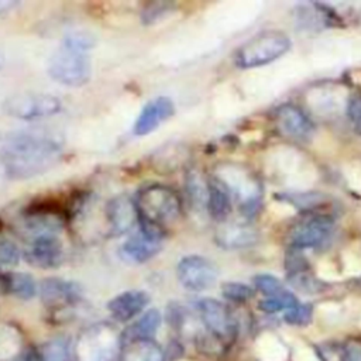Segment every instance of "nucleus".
I'll list each match as a JSON object with an SVG mask.
<instances>
[{"instance_id":"aec40b11","label":"nucleus","mask_w":361,"mask_h":361,"mask_svg":"<svg viewBox=\"0 0 361 361\" xmlns=\"http://www.w3.org/2000/svg\"><path fill=\"white\" fill-rule=\"evenodd\" d=\"M231 212V193L216 176L209 180L207 213L216 221H226Z\"/></svg>"},{"instance_id":"c9c22d12","label":"nucleus","mask_w":361,"mask_h":361,"mask_svg":"<svg viewBox=\"0 0 361 361\" xmlns=\"http://www.w3.org/2000/svg\"><path fill=\"white\" fill-rule=\"evenodd\" d=\"M293 361H323L322 354L316 351L313 347L306 344H299L292 351Z\"/></svg>"},{"instance_id":"72a5a7b5","label":"nucleus","mask_w":361,"mask_h":361,"mask_svg":"<svg viewBox=\"0 0 361 361\" xmlns=\"http://www.w3.org/2000/svg\"><path fill=\"white\" fill-rule=\"evenodd\" d=\"M347 116L353 128L361 135V96H353L348 100Z\"/></svg>"},{"instance_id":"5701e85b","label":"nucleus","mask_w":361,"mask_h":361,"mask_svg":"<svg viewBox=\"0 0 361 361\" xmlns=\"http://www.w3.org/2000/svg\"><path fill=\"white\" fill-rule=\"evenodd\" d=\"M186 195L189 204L196 210H207V197H209V180H206L200 172L190 171L186 175L185 183Z\"/></svg>"},{"instance_id":"a211bd4d","label":"nucleus","mask_w":361,"mask_h":361,"mask_svg":"<svg viewBox=\"0 0 361 361\" xmlns=\"http://www.w3.org/2000/svg\"><path fill=\"white\" fill-rule=\"evenodd\" d=\"M214 238L220 247L235 250L252 245L258 240V234L248 224L227 223L217 228Z\"/></svg>"},{"instance_id":"2f4dec72","label":"nucleus","mask_w":361,"mask_h":361,"mask_svg":"<svg viewBox=\"0 0 361 361\" xmlns=\"http://www.w3.org/2000/svg\"><path fill=\"white\" fill-rule=\"evenodd\" d=\"M254 285L255 288L262 292L267 298L268 296H275L281 292H283V286L282 282L274 276V275H268V274H259L254 278Z\"/></svg>"},{"instance_id":"0eeeda50","label":"nucleus","mask_w":361,"mask_h":361,"mask_svg":"<svg viewBox=\"0 0 361 361\" xmlns=\"http://www.w3.org/2000/svg\"><path fill=\"white\" fill-rule=\"evenodd\" d=\"M138 228L123 243L121 255L133 264H144L162 250L165 230L138 219Z\"/></svg>"},{"instance_id":"473e14b6","label":"nucleus","mask_w":361,"mask_h":361,"mask_svg":"<svg viewBox=\"0 0 361 361\" xmlns=\"http://www.w3.org/2000/svg\"><path fill=\"white\" fill-rule=\"evenodd\" d=\"M289 281L292 282V285H295L298 289L303 290V292H317L322 288V283L317 282L312 275L307 274V271H302L298 274H292L289 275Z\"/></svg>"},{"instance_id":"f03ea898","label":"nucleus","mask_w":361,"mask_h":361,"mask_svg":"<svg viewBox=\"0 0 361 361\" xmlns=\"http://www.w3.org/2000/svg\"><path fill=\"white\" fill-rule=\"evenodd\" d=\"M138 219L165 230L180 214L179 196L168 186L149 185L144 188L135 200Z\"/></svg>"},{"instance_id":"c756f323","label":"nucleus","mask_w":361,"mask_h":361,"mask_svg":"<svg viewBox=\"0 0 361 361\" xmlns=\"http://www.w3.org/2000/svg\"><path fill=\"white\" fill-rule=\"evenodd\" d=\"M21 251L10 238H0V267L13 268L20 262Z\"/></svg>"},{"instance_id":"4be33fe9","label":"nucleus","mask_w":361,"mask_h":361,"mask_svg":"<svg viewBox=\"0 0 361 361\" xmlns=\"http://www.w3.org/2000/svg\"><path fill=\"white\" fill-rule=\"evenodd\" d=\"M255 353L261 361H286L289 351L285 343L274 333H264L255 343Z\"/></svg>"},{"instance_id":"4c0bfd02","label":"nucleus","mask_w":361,"mask_h":361,"mask_svg":"<svg viewBox=\"0 0 361 361\" xmlns=\"http://www.w3.org/2000/svg\"><path fill=\"white\" fill-rule=\"evenodd\" d=\"M18 3L11 1V0H0V13L10 11L13 7H16Z\"/></svg>"},{"instance_id":"7ed1b4c3","label":"nucleus","mask_w":361,"mask_h":361,"mask_svg":"<svg viewBox=\"0 0 361 361\" xmlns=\"http://www.w3.org/2000/svg\"><path fill=\"white\" fill-rule=\"evenodd\" d=\"M47 73L59 85L80 87L92 78V61L86 52L59 47L48 58Z\"/></svg>"},{"instance_id":"ddd939ff","label":"nucleus","mask_w":361,"mask_h":361,"mask_svg":"<svg viewBox=\"0 0 361 361\" xmlns=\"http://www.w3.org/2000/svg\"><path fill=\"white\" fill-rule=\"evenodd\" d=\"M175 114V104L168 96H158L148 100L144 107L140 110L134 126L133 133L137 137H144L155 131L162 123L168 121Z\"/></svg>"},{"instance_id":"bb28decb","label":"nucleus","mask_w":361,"mask_h":361,"mask_svg":"<svg viewBox=\"0 0 361 361\" xmlns=\"http://www.w3.org/2000/svg\"><path fill=\"white\" fill-rule=\"evenodd\" d=\"M96 45V38L87 32V31H72L65 34V37L62 38L61 47L68 48V49H73V51H79V52H86L89 54V51L92 48H94Z\"/></svg>"},{"instance_id":"423d86ee","label":"nucleus","mask_w":361,"mask_h":361,"mask_svg":"<svg viewBox=\"0 0 361 361\" xmlns=\"http://www.w3.org/2000/svg\"><path fill=\"white\" fill-rule=\"evenodd\" d=\"M1 109L6 116L32 121L58 114L62 110V100L49 93L20 92L6 97L1 103Z\"/></svg>"},{"instance_id":"9b49d317","label":"nucleus","mask_w":361,"mask_h":361,"mask_svg":"<svg viewBox=\"0 0 361 361\" xmlns=\"http://www.w3.org/2000/svg\"><path fill=\"white\" fill-rule=\"evenodd\" d=\"M24 258L35 268H56L63 261V245L56 234H42L31 237Z\"/></svg>"},{"instance_id":"1a4fd4ad","label":"nucleus","mask_w":361,"mask_h":361,"mask_svg":"<svg viewBox=\"0 0 361 361\" xmlns=\"http://www.w3.org/2000/svg\"><path fill=\"white\" fill-rule=\"evenodd\" d=\"M179 283L190 292H204L214 286L219 278L217 267L202 255H186L176 265Z\"/></svg>"},{"instance_id":"f8f14e48","label":"nucleus","mask_w":361,"mask_h":361,"mask_svg":"<svg viewBox=\"0 0 361 361\" xmlns=\"http://www.w3.org/2000/svg\"><path fill=\"white\" fill-rule=\"evenodd\" d=\"M82 286L78 282L58 276L45 278L38 286L41 302L48 307L75 305L82 299Z\"/></svg>"},{"instance_id":"b1692460","label":"nucleus","mask_w":361,"mask_h":361,"mask_svg":"<svg viewBox=\"0 0 361 361\" xmlns=\"http://www.w3.org/2000/svg\"><path fill=\"white\" fill-rule=\"evenodd\" d=\"M4 286L6 289L23 299V300H30L38 293V285L32 275L25 274V272H11L4 276Z\"/></svg>"},{"instance_id":"e433bc0d","label":"nucleus","mask_w":361,"mask_h":361,"mask_svg":"<svg viewBox=\"0 0 361 361\" xmlns=\"http://www.w3.org/2000/svg\"><path fill=\"white\" fill-rule=\"evenodd\" d=\"M340 361H361V341L357 338L348 340L341 348Z\"/></svg>"},{"instance_id":"f3484780","label":"nucleus","mask_w":361,"mask_h":361,"mask_svg":"<svg viewBox=\"0 0 361 361\" xmlns=\"http://www.w3.org/2000/svg\"><path fill=\"white\" fill-rule=\"evenodd\" d=\"M276 118L282 131L293 138L305 140L312 134L313 126L310 120L299 107L293 104L281 106L276 111Z\"/></svg>"},{"instance_id":"393cba45","label":"nucleus","mask_w":361,"mask_h":361,"mask_svg":"<svg viewBox=\"0 0 361 361\" xmlns=\"http://www.w3.org/2000/svg\"><path fill=\"white\" fill-rule=\"evenodd\" d=\"M71 347L65 338H52L38 348V361H69Z\"/></svg>"},{"instance_id":"6e6552de","label":"nucleus","mask_w":361,"mask_h":361,"mask_svg":"<svg viewBox=\"0 0 361 361\" xmlns=\"http://www.w3.org/2000/svg\"><path fill=\"white\" fill-rule=\"evenodd\" d=\"M216 178L226 185L241 210L250 213L257 209L261 200V185L247 169L237 165H224L217 171Z\"/></svg>"},{"instance_id":"c85d7f7f","label":"nucleus","mask_w":361,"mask_h":361,"mask_svg":"<svg viewBox=\"0 0 361 361\" xmlns=\"http://www.w3.org/2000/svg\"><path fill=\"white\" fill-rule=\"evenodd\" d=\"M221 293L230 302L243 303L252 298L254 290L241 282H226L221 285Z\"/></svg>"},{"instance_id":"58836bf2","label":"nucleus","mask_w":361,"mask_h":361,"mask_svg":"<svg viewBox=\"0 0 361 361\" xmlns=\"http://www.w3.org/2000/svg\"><path fill=\"white\" fill-rule=\"evenodd\" d=\"M3 63H4V59H3V55L0 54V69L3 68Z\"/></svg>"},{"instance_id":"6ab92c4d","label":"nucleus","mask_w":361,"mask_h":361,"mask_svg":"<svg viewBox=\"0 0 361 361\" xmlns=\"http://www.w3.org/2000/svg\"><path fill=\"white\" fill-rule=\"evenodd\" d=\"M162 316L158 309H148L142 312L120 336L121 344L133 340H154L159 330Z\"/></svg>"},{"instance_id":"cd10ccee","label":"nucleus","mask_w":361,"mask_h":361,"mask_svg":"<svg viewBox=\"0 0 361 361\" xmlns=\"http://www.w3.org/2000/svg\"><path fill=\"white\" fill-rule=\"evenodd\" d=\"M18 347L20 338L17 333L7 326H0V361L14 357L18 353Z\"/></svg>"},{"instance_id":"20e7f679","label":"nucleus","mask_w":361,"mask_h":361,"mask_svg":"<svg viewBox=\"0 0 361 361\" xmlns=\"http://www.w3.org/2000/svg\"><path fill=\"white\" fill-rule=\"evenodd\" d=\"M290 48V39L281 31H265L238 48L234 61L238 68H257L282 56Z\"/></svg>"},{"instance_id":"f257e3e1","label":"nucleus","mask_w":361,"mask_h":361,"mask_svg":"<svg viewBox=\"0 0 361 361\" xmlns=\"http://www.w3.org/2000/svg\"><path fill=\"white\" fill-rule=\"evenodd\" d=\"M65 148L63 135L49 128L0 133V168L11 179H27L51 169Z\"/></svg>"},{"instance_id":"dca6fc26","label":"nucleus","mask_w":361,"mask_h":361,"mask_svg":"<svg viewBox=\"0 0 361 361\" xmlns=\"http://www.w3.org/2000/svg\"><path fill=\"white\" fill-rule=\"evenodd\" d=\"M149 300L151 298L148 292L141 289H130L111 298L107 303V310L113 319L118 322H128L145 312Z\"/></svg>"},{"instance_id":"4468645a","label":"nucleus","mask_w":361,"mask_h":361,"mask_svg":"<svg viewBox=\"0 0 361 361\" xmlns=\"http://www.w3.org/2000/svg\"><path fill=\"white\" fill-rule=\"evenodd\" d=\"M106 220L111 235H124L138 226L135 202L126 195L110 199L106 204Z\"/></svg>"},{"instance_id":"a878e982","label":"nucleus","mask_w":361,"mask_h":361,"mask_svg":"<svg viewBox=\"0 0 361 361\" xmlns=\"http://www.w3.org/2000/svg\"><path fill=\"white\" fill-rule=\"evenodd\" d=\"M299 305L296 296L288 290H283L275 296H268L258 303V307L265 313H276L281 310H289Z\"/></svg>"},{"instance_id":"39448f33","label":"nucleus","mask_w":361,"mask_h":361,"mask_svg":"<svg viewBox=\"0 0 361 361\" xmlns=\"http://www.w3.org/2000/svg\"><path fill=\"white\" fill-rule=\"evenodd\" d=\"M121 350V337L109 324H94L82 331L73 347L76 361H113Z\"/></svg>"},{"instance_id":"2eb2a0df","label":"nucleus","mask_w":361,"mask_h":361,"mask_svg":"<svg viewBox=\"0 0 361 361\" xmlns=\"http://www.w3.org/2000/svg\"><path fill=\"white\" fill-rule=\"evenodd\" d=\"M333 230V221L327 216H314L298 224L290 233L295 248H309L322 244Z\"/></svg>"},{"instance_id":"f704fd0d","label":"nucleus","mask_w":361,"mask_h":361,"mask_svg":"<svg viewBox=\"0 0 361 361\" xmlns=\"http://www.w3.org/2000/svg\"><path fill=\"white\" fill-rule=\"evenodd\" d=\"M169 4L166 3H155V4H149L148 7H145L142 10V21L145 24H152L155 21H158L159 18L165 17L166 13H169Z\"/></svg>"},{"instance_id":"7c9ffc66","label":"nucleus","mask_w":361,"mask_h":361,"mask_svg":"<svg viewBox=\"0 0 361 361\" xmlns=\"http://www.w3.org/2000/svg\"><path fill=\"white\" fill-rule=\"evenodd\" d=\"M313 316V307L310 305H302L299 303L298 306L289 309L285 312V322L289 323L290 326H307L312 322Z\"/></svg>"},{"instance_id":"412c9836","label":"nucleus","mask_w":361,"mask_h":361,"mask_svg":"<svg viewBox=\"0 0 361 361\" xmlns=\"http://www.w3.org/2000/svg\"><path fill=\"white\" fill-rule=\"evenodd\" d=\"M120 361H165L161 347L154 340H133L121 344Z\"/></svg>"},{"instance_id":"9d476101","label":"nucleus","mask_w":361,"mask_h":361,"mask_svg":"<svg viewBox=\"0 0 361 361\" xmlns=\"http://www.w3.org/2000/svg\"><path fill=\"white\" fill-rule=\"evenodd\" d=\"M196 310L202 324L217 340H227L234 331L233 317L226 305L213 299L203 298L196 302Z\"/></svg>"}]
</instances>
